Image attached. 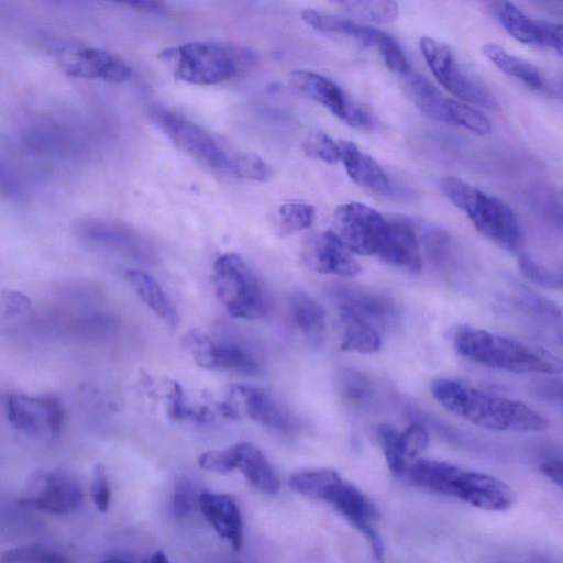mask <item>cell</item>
I'll return each instance as SVG.
<instances>
[{
    "label": "cell",
    "mask_w": 563,
    "mask_h": 563,
    "mask_svg": "<svg viewBox=\"0 0 563 563\" xmlns=\"http://www.w3.org/2000/svg\"><path fill=\"white\" fill-rule=\"evenodd\" d=\"M428 443L429 433L422 423L413 422L400 432L401 451L408 463L415 460L428 446Z\"/></svg>",
    "instance_id": "43"
},
{
    "label": "cell",
    "mask_w": 563,
    "mask_h": 563,
    "mask_svg": "<svg viewBox=\"0 0 563 563\" xmlns=\"http://www.w3.org/2000/svg\"><path fill=\"white\" fill-rule=\"evenodd\" d=\"M288 486L303 496L330 505L363 534L375 559L383 560L384 541L375 526L380 518L379 510L357 486L332 468L295 472L288 479Z\"/></svg>",
    "instance_id": "3"
},
{
    "label": "cell",
    "mask_w": 563,
    "mask_h": 563,
    "mask_svg": "<svg viewBox=\"0 0 563 563\" xmlns=\"http://www.w3.org/2000/svg\"><path fill=\"white\" fill-rule=\"evenodd\" d=\"M419 47L432 75L450 93L471 104L485 108L494 106L487 89L460 69L448 44L423 36Z\"/></svg>",
    "instance_id": "10"
},
{
    "label": "cell",
    "mask_w": 563,
    "mask_h": 563,
    "mask_svg": "<svg viewBox=\"0 0 563 563\" xmlns=\"http://www.w3.org/2000/svg\"><path fill=\"white\" fill-rule=\"evenodd\" d=\"M60 65L67 75L78 78L102 79L118 84L132 76L131 67L121 58L93 47L65 53L60 58Z\"/></svg>",
    "instance_id": "17"
},
{
    "label": "cell",
    "mask_w": 563,
    "mask_h": 563,
    "mask_svg": "<svg viewBox=\"0 0 563 563\" xmlns=\"http://www.w3.org/2000/svg\"><path fill=\"white\" fill-rule=\"evenodd\" d=\"M417 234L423 241L426 252L434 264L442 265L449 261L452 254V242L446 232L428 224Z\"/></svg>",
    "instance_id": "39"
},
{
    "label": "cell",
    "mask_w": 563,
    "mask_h": 563,
    "mask_svg": "<svg viewBox=\"0 0 563 563\" xmlns=\"http://www.w3.org/2000/svg\"><path fill=\"white\" fill-rule=\"evenodd\" d=\"M290 81L300 92L354 128L371 125V118L331 79L311 70H294Z\"/></svg>",
    "instance_id": "12"
},
{
    "label": "cell",
    "mask_w": 563,
    "mask_h": 563,
    "mask_svg": "<svg viewBox=\"0 0 563 563\" xmlns=\"http://www.w3.org/2000/svg\"><path fill=\"white\" fill-rule=\"evenodd\" d=\"M227 472L239 470L257 490L274 495L279 479L263 452L250 442H239L224 449Z\"/></svg>",
    "instance_id": "20"
},
{
    "label": "cell",
    "mask_w": 563,
    "mask_h": 563,
    "mask_svg": "<svg viewBox=\"0 0 563 563\" xmlns=\"http://www.w3.org/2000/svg\"><path fill=\"white\" fill-rule=\"evenodd\" d=\"M212 279L218 299L232 317L254 320L265 314L260 282L240 255L220 256L213 265Z\"/></svg>",
    "instance_id": "7"
},
{
    "label": "cell",
    "mask_w": 563,
    "mask_h": 563,
    "mask_svg": "<svg viewBox=\"0 0 563 563\" xmlns=\"http://www.w3.org/2000/svg\"><path fill=\"white\" fill-rule=\"evenodd\" d=\"M444 122L462 126L478 135H486L490 132L492 125L487 117L479 110L466 102L449 98Z\"/></svg>",
    "instance_id": "34"
},
{
    "label": "cell",
    "mask_w": 563,
    "mask_h": 563,
    "mask_svg": "<svg viewBox=\"0 0 563 563\" xmlns=\"http://www.w3.org/2000/svg\"><path fill=\"white\" fill-rule=\"evenodd\" d=\"M289 311L294 324L314 342L322 340L325 331V310L309 294L298 290L289 298Z\"/></svg>",
    "instance_id": "28"
},
{
    "label": "cell",
    "mask_w": 563,
    "mask_h": 563,
    "mask_svg": "<svg viewBox=\"0 0 563 563\" xmlns=\"http://www.w3.org/2000/svg\"><path fill=\"white\" fill-rule=\"evenodd\" d=\"M482 49L485 57L504 74L521 80L530 89H544L543 76L534 65L511 55L495 43H487Z\"/></svg>",
    "instance_id": "29"
},
{
    "label": "cell",
    "mask_w": 563,
    "mask_h": 563,
    "mask_svg": "<svg viewBox=\"0 0 563 563\" xmlns=\"http://www.w3.org/2000/svg\"><path fill=\"white\" fill-rule=\"evenodd\" d=\"M539 471L553 484L562 486V460L560 456L542 461Z\"/></svg>",
    "instance_id": "47"
},
{
    "label": "cell",
    "mask_w": 563,
    "mask_h": 563,
    "mask_svg": "<svg viewBox=\"0 0 563 563\" xmlns=\"http://www.w3.org/2000/svg\"><path fill=\"white\" fill-rule=\"evenodd\" d=\"M31 493L20 499V504L57 515L75 510L82 501L79 484L71 476L63 473L35 475Z\"/></svg>",
    "instance_id": "15"
},
{
    "label": "cell",
    "mask_w": 563,
    "mask_h": 563,
    "mask_svg": "<svg viewBox=\"0 0 563 563\" xmlns=\"http://www.w3.org/2000/svg\"><path fill=\"white\" fill-rule=\"evenodd\" d=\"M302 147L308 156L328 164L336 163L340 159L339 144L320 130L310 131Z\"/></svg>",
    "instance_id": "40"
},
{
    "label": "cell",
    "mask_w": 563,
    "mask_h": 563,
    "mask_svg": "<svg viewBox=\"0 0 563 563\" xmlns=\"http://www.w3.org/2000/svg\"><path fill=\"white\" fill-rule=\"evenodd\" d=\"M341 323V350L372 354L380 350L382 338L371 322L346 311L339 310Z\"/></svg>",
    "instance_id": "27"
},
{
    "label": "cell",
    "mask_w": 563,
    "mask_h": 563,
    "mask_svg": "<svg viewBox=\"0 0 563 563\" xmlns=\"http://www.w3.org/2000/svg\"><path fill=\"white\" fill-rule=\"evenodd\" d=\"M0 561L7 563H68L69 559L48 548L24 545L2 552Z\"/></svg>",
    "instance_id": "38"
},
{
    "label": "cell",
    "mask_w": 563,
    "mask_h": 563,
    "mask_svg": "<svg viewBox=\"0 0 563 563\" xmlns=\"http://www.w3.org/2000/svg\"><path fill=\"white\" fill-rule=\"evenodd\" d=\"M198 507L203 517L235 551L243 544V522L240 508L233 497L227 494L202 492L198 496Z\"/></svg>",
    "instance_id": "21"
},
{
    "label": "cell",
    "mask_w": 563,
    "mask_h": 563,
    "mask_svg": "<svg viewBox=\"0 0 563 563\" xmlns=\"http://www.w3.org/2000/svg\"><path fill=\"white\" fill-rule=\"evenodd\" d=\"M440 188L455 207L467 214L479 233L507 251L518 253L521 250L519 222L504 200L453 176L443 177Z\"/></svg>",
    "instance_id": "5"
},
{
    "label": "cell",
    "mask_w": 563,
    "mask_h": 563,
    "mask_svg": "<svg viewBox=\"0 0 563 563\" xmlns=\"http://www.w3.org/2000/svg\"><path fill=\"white\" fill-rule=\"evenodd\" d=\"M377 256L394 266L419 271L421 256L415 227L406 220H389L387 239Z\"/></svg>",
    "instance_id": "23"
},
{
    "label": "cell",
    "mask_w": 563,
    "mask_h": 563,
    "mask_svg": "<svg viewBox=\"0 0 563 563\" xmlns=\"http://www.w3.org/2000/svg\"><path fill=\"white\" fill-rule=\"evenodd\" d=\"M349 13L375 24H390L398 19L397 0H332Z\"/></svg>",
    "instance_id": "33"
},
{
    "label": "cell",
    "mask_w": 563,
    "mask_h": 563,
    "mask_svg": "<svg viewBox=\"0 0 563 563\" xmlns=\"http://www.w3.org/2000/svg\"><path fill=\"white\" fill-rule=\"evenodd\" d=\"M79 234L93 243L124 252L134 257L143 256L144 243L129 227L104 220H88L79 227Z\"/></svg>",
    "instance_id": "25"
},
{
    "label": "cell",
    "mask_w": 563,
    "mask_h": 563,
    "mask_svg": "<svg viewBox=\"0 0 563 563\" xmlns=\"http://www.w3.org/2000/svg\"><path fill=\"white\" fill-rule=\"evenodd\" d=\"M112 1L121 3V4L130 7V8H133V9L152 12V13L162 12L163 8H164L161 0H112Z\"/></svg>",
    "instance_id": "48"
},
{
    "label": "cell",
    "mask_w": 563,
    "mask_h": 563,
    "mask_svg": "<svg viewBox=\"0 0 563 563\" xmlns=\"http://www.w3.org/2000/svg\"><path fill=\"white\" fill-rule=\"evenodd\" d=\"M102 561H122V562H131L136 561L135 558L131 556V554L122 551H111L103 554Z\"/></svg>",
    "instance_id": "50"
},
{
    "label": "cell",
    "mask_w": 563,
    "mask_h": 563,
    "mask_svg": "<svg viewBox=\"0 0 563 563\" xmlns=\"http://www.w3.org/2000/svg\"><path fill=\"white\" fill-rule=\"evenodd\" d=\"M313 206L305 202H290L283 205L278 210V232L288 235L306 230L314 220Z\"/></svg>",
    "instance_id": "35"
},
{
    "label": "cell",
    "mask_w": 563,
    "mask_h": 563,
    "mask_svg": "<svg viewBox=\"0 0 563 563\" xmlns=\"http://www.w3.org/2000/svg\"><path fill=\"white\" fill-rule=\"evenodd\" d=\"M521 273L532 283L550 288L559 289L562 286L561 271L551 269L536 262L527 254H520L518 261Z\"/></svg>",
    "instance_id": "41"
},
{
    "label": "cell",
    "mask_w": 563,
    "mask_h": 563,
    "mask_svg": "<svg viewBox=\"0 0 563 563\" xmlns=\"http://www.w3.org/2000/svg\"><path fill=\"white\" fill-rule=\"evenodd\" d=\"M407 89L416 107L429 118L442 121L446 97L426 77L415 74L407 78Z\"/></svg>",
    "instance_id": "32"
},
{
    "label": "cell",
    "mask_w": 563,
    "mask_h": 563,
    "mask_svg": "<svg viewBox=\"0 0 563 563\" xmlns=\"http://www.w3.org/2000/svg\"><path fill=\"white\" fill-rule=\"evenodd\" d=\"M148 115L152 122L186 154L213 170L230 173L232 151L225 150L206 130L163 106H152Z\"/></svg>",
    "instance_id": "8"
},
{
    "label": "cell",
    "mask_w": 563,
    "mask_h": 563,
    "mask_svg": "<svg viewBox=\"0 0 563 563\" xmlns=\"http://www.w3.org/2000/svg\"><path fill=\"white\" fill-rule=\"evenodd\" d=\"M150 561L155 562V563H167L168 559L166 558V555L163 551H157L152 554Z\"/></svg>",
    "instance_id": "51"
},
{
    "label": "cell",
    "mask_w": 563,
    "mask_h": 563,
    "mask_svg": "<svg viewBox=\"0 0 563 563\" xmlns=\"http://www.w3.org/2000/svg\"><path fill=\"white\" fill-rule=\"evenodd\" d=\"M301 18L316 30L346 34L363 45L375 48L394 73L406 74L409 70L407 58L398 43L382 30L314 9L303 10Z\"/></svg>",
    "instance_id": "11"
},
{
    "label": "cell",
    "mask_w": 563,
    "mask_h": 563,
    "mask_svg": "<svg viewBox=\"0 0 563 563\" xmlns=\"http://www.w3.org/2000/svg\"><path fill=\"white\" fill-rule=\"evenodd\" d=\"M402 476L417 487L484 510L506 511L516 503L515 492L505 482L444 461L415 460L407 464Z\"/></svg>",
    "instance_id": "2"
},
{
    "label": "cell",
    "mask_w": 563,
    "mask_h": 563,
    "mask_svg": "<svg viewBox=\"0 0 563 563\" xmlns=\"http://www.w3.org/2000/svg\"><path fill=\"white\" fill-rule=\"evenodd\" d=\"M341 395L350 405L358 409H368L377 401V386L365 373L346 368L339 376Z\"/></svg>",
    "instance_id": "31"
},
{
    "label": "cell",
    "mask_w": 563,
    "mask_h": 563,
    "mask_svg": "<svg viewBox=\"0 0 563 563\" xmlns=\"http://www.w3.org/2000/svg\"><path fill=\"white\" fill-rule=\"evenodd\" d=\"M376 437L389 471L396 476H402L408 462L401 451L400 432L383 423L377 427Z\"/></svg>",
    "instance_id": "37"
},
{
    "label": "cell",
    "mask_w": 563,
    "mask_h": 563,
    "mask_svg": "<svg viewBox=\"0 0 563 563\" xmlns=\"http://www.w3.org/2000/svg\"><path fill=\"white\" fill-rule=\"evenodd\" d=\"M303 260L314 271L339 276H355L361 266L333 231L311 234L303 245Z\"/></svg>",
    "instance_id": "18"
},
{
    "label": "cell",
    "mask_w": 563,
    "mask_h": 563,
    "mask_svg": "<svg viewBox=\"0 0 563 563\" xmlns=\"http://www.w3.org/2000/svg\"><path fill=\"white\" fill-rule=\"evenodd\" d=\"M330 295L338 310L350 311L373 325L388 327L396 321L394 302L384 295L351 285H335Z\"/></svg>",
    "instance_id": "19"
},
{
    "label": "cell",
    "mask_w": 563,
    "mask_h": 563,
    "mask_svg": "<svg viewBox=\"0 0 563 563\" xmlns=\"http://www.w3.org/2000/svg\"><path fill=\"white\" fill-rule=\"evenodd\" d=\"M49 399L51 395H10L5 402L8 420L16 430L29 435L36 437L44 429L48 431Z\"/></svg>",
    "instance_id": "24"
},
{
    "label": "cell",
    "mask_w": 563,
    "mask_h": 563,
    "mask_svg": "<svg viewBox=\"0 0 563 563\" xmlns=\"http://www.w3.org/2000/svg\"><path fill=\"white\" fill-rule=\"evenodd\" d=\"M157 57L177 79L201 86L216 85L236 77L247 62L245 53L206 41L167 47Z\"/></svg>",
    "instance_id": "6"
},
{
    "label": "cell",
    "mask_w": 563,
    "mask_h": 563,
    "mask_svg": "<svg viewBox=\"0 0 563 563\" xmlns=\"http://www.w3.org/2000/svg\"><path fill=\"white\" fill-rule=\"evenodd\" d=\"M195 485L186 475H178L174 482L173 512L177 518L189 516L198 505Z\"/></svg>",
    "instance_id": "42"
},
{
    "label": "cell",
    "mask_w": 563,
    "mask_h": 563,
    "mask_svg": "<svg viewBox=\"0 0 563 563\" xmlns=\"http://www.w3.org/2000/svg\"><path fill=\"white\" fill-rule=\"evenodd\" d=\"M230 173L239 178L267 181L273 176L272 167L260 156L251 153L232 151Z\"/></svg>",
    "instance_id": "36"
},
{
    "label": "cell",
    "mask_w": 563,
    "mask_h": 563,
    "mask_svg": "<svg viewBox=\"0 0 563 563\" xmlns=\"http://www.w3.org/2000/svg\"><path fill=\"white\" fill-rule=\"evenodd\" d=\"M500 24L518 42L549 47L562 54L561 24L527 16L511 0H483Z\"/></svg>",
    "instance_id": "13"
},
{
    "label": "cell",
    "mask_w": 563,
    "mask_h": 563,
    "mask_svg": "<svg viewBox=\"0 0 563 563\" xmlns=\"http://www.w3.org/2000/svg\"><path fill=\"white\" fill-rule=\"evenodd\" d=\"M185 344L197 365L202 368L243 374H253L258 369L257 360L247 349L235 343H217L199 329L187 333Z\"/></svg>",
    "instance_id": "14"
},
{
    "label": "cell",
    "mask_w": 563,
    "mask_h": 563,
    "mask_svg": "<svg viewBox=\"0 0 563 563\" xmlns=\"http://www.w3.org/2000/svg\"><path fill=\"white\" fill-rule=\"evenodd\" d=\"M125 278L141 300L169 327L178 323V313L172 300L162 286L147 273L140 269H129Z\"/></svg>",
    "instance_id": "26"
},
{
    "label": "cell",
    "mask_w": 563,
    "mask_h": 563,
    "mask_svg": "<svg viewBox=\"0 0 563 563\" xmlns=\"http://www.w3.org/2000/svg\"><path fill=\"white\" fill-rule=\"evenodd\" d=\"M0 190L8 197L19 199L23 196L16 178L0 163Z\"/></svg>",
    "instance_id": "46"
},
{
    "label": "cell",
    "mask_w": 563,
    "mask_h": 563,
    "mask_svg": "<svg viewBox=\"0 0 563 563\" xmlns=\"http://www.w3.org/2000/svg\"><path fill=\"white\" fill-rule=\"evenodd\" d=\"M433 398L448 411L494 431L542 432L549 420L520 400L484 393L450 378L430 387Z\"/></svg>",
    "instance_id": "1"
},
{
    "label": "cell",
    "mask_w": 563,
    "mask_h": 563,
    "mask_svg": "<svg viewBox=\"0 0 563 563\" xmlns=\"http://www.w3.org/2000/svg\"><path fill=\"white\" fill-rule=\"evenodd\" d=\"M90 492L98 510L106 512L110 504V487L106 470L101 464L93 466Z\"/></svg>",
    "instance_id": "44"
},
{
    "label": "cell",
    "mask_w": 563,
    "mask_h": 563,
    "mask_svg": "<svg viewBox=\"0 0 563 563\" xmlns=\"http://www.w3.org/2000/svg\"><path fill=\"white\" fill-rule=\"evenodd\" d=\"M538 394L544 399L555 401L561 399V385L554 383H542L538 387Z\"/></svg>",
    "instance_id": "49"
},
{
    "label": "cell",
    "mask_w": 563,
    "mask_h": 563,
    "mask_svg": "<svg viewBox=\"0 0 563 563\" xmlns=\"http://www.w3.org/2000/svg\"><path fill=\"white\" fill-rule=\"evenodd\" d=\"M509 287L510 299L520 311L547 323L560 322L561 309L553 300L518 282L510 283Z\"/></svg>",
    "instance_id": "30"
},
{
    "label": "cell",
    "mask_w": 563,
    "mask_h": 563,
    "mask_svg": "<svg viewBox=\"0 0 563 563\" xmlns=\"http://www.w3.org/2000/svg\"><path fill=\"white\" fill-rule=\"evenodd\" d=\"M229 401L241 416L242 412L258 424L279 432L291 426L289 415L278 399L268 390L251 385H232Z\"/></svg>",
    "instance_id": "16"
},
{
    "label": "cell",
    "mask_w": 563,
    "mask_h": 563,
    "mask_svg": "<svg viewBox=\"0 0 563 563\" xmlns=\"http://www.w3.org/2000/svg\"><path fill=\"white\" fill-rule=\"evenodd\" d=\"M338 144L340 159L354 183L377 195L389 196L394 192L389 178L371 156L350 141L340 140Z\"/></svg>",
    "instance_id": "22"
},
{
    "label": "cell",
    "mask_w": 563,
    "mask_h": 563,
    "mask_svg": "<svg viewBox=\"0 0 563 563\" xmlns=\"http://www.w3.org/2000/svg\"><path fill=\"white\" fill-rule=\"evenodd\" d=\"M453 345L461 356L495 369L554 375L563 368L561 358L542 347L473 327L460 328Z\"/></svg>",
    "instance_id": "4"
},
{
    "label": "cell",
    "mask_w": 563,
    "mask_h": 563,
    "mask_svg": "<svg viewBox=\"0 0 563 563\" xmlns=\"http://www.w3.org/2000/svg\"><path fill=\"white\" fill-rule=\"evenodd\" d=\"M2 301L8 314H21L30 310L31 299L23 292L12 289L2 291Z\"/></svg>",
    "instance_id": "45"
},
{
    "label": "cell",
    "mask_w": 563,
    "mask_h": 563,
    "mask_svg": "<svg viewBox=\"0 0 563 563\" xmlns=\"http://www.w3.org/2000/svg\"><path fill=\"white\" fill-rule=\"evenodd\" d=\"M333 224L350 252L377 255L387 239L389 220L364 203L347 202L336 208Z\"/></svg>",
    "instance_id": "9"
}]
</instances>
